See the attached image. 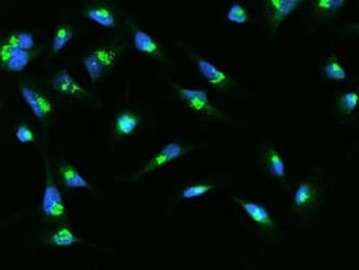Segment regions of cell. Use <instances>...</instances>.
<instances>
[{
	"instance_id": "13",
	"label": "cell",
	"mask_w": 359,
	"mask_h": 270,
	"mask_svg": "<svg viewBox=\"0 0 359 270\" xmlns=\"http://www.w3.org/2000/svg\"><path fill=\"white\" fill-rule=\"evenodd\" d=\"M84 16L104 28L113 29L117 26L115 10L105 3H94L84 10Z\"/></svg>"
},
{
	"instance_id": "5",
	"label": "cell",
	"mask_w": 359,
	"mask_h": 270,
	"mask_svg": "<svg viewBox=\"0 0 359 270\" xmlns=\"http://www.w3.org/2000/svg\"><path fill=\"white\" fill-rule=\"evenodd\" d=\"M190 150H191L190 146H183V144H180V142L166 144V146L161 148V151L155 157H153L150 160V163H147L133 177V180H135L137 177H141L144 174H147L150 171H154V170H157L159 167H163V166L171 163V161H174V160H177L180 157H183Z\"/></svg>"
},
{
	"instance_id": "24",
	"label": "cell",
	"mask_w": 359,
	"mask_h": 270,
	"mask_svg": "<svg viewBox=\"0 0 359 270\" xmlns=\"http://www.w3.org/2000/svg\"><path fill=\"white\" fill-rule=\"evenodd\" d=\"M358 104V94L356 93H347L339 98V110L345 115H351Z\"/></svg>"
},
{
	"instance_id": "7",
	"label": "cell",
	"mask_w": 359,
	"mask_h": 270,
	"mask_svg": "<svg viewBox=\"0 0 359 270\" xmlns=\"http://www.w3.org/2000/svg\"><path fill=\"white\" fill-rule=\"evenodd\" d=\"M194 61H195L197 69L200 70L202 77L214 88L222 89V91H227V89L235 86V81H233V78L230 75H227L226 72L220 70L219 68H215L211 62H208L200 57H197V55L194 57Z\"/></svg>"
},
{
	"instance_id": "18",
	"label": "cell",
	"mask_w": 359,
	"mask_h": 270,
	"mask_svg": "<svg viewBox=\"0 0 359 270\" xmlns=\"http://www.w3.org/2000/svg\"><path fill=\"white\" fill-rule=\"evenodd\" d=\"M345 5V0H316L312 3L313 13L320 19H329V17L342 10Z\"/></svg>"
},
{
	"instance_id": "22",
	"label": "cell",
	"mask_w": 359,
	"mask_h": 270,
	"mask_svg": "<svg viewBox=\"0 0 359 270\" xmlns=\"http://www.w3.org/2000/svg\"><path fill=\"white\" fill-rule=\"evenodd\" d=\"M217 189L215 184H195V186H190L187 189H184L182 191V199L188 200V199H195V197H202L207 193H210L211 190Z\"/></svg>"
},
{
	"instance_id": "12",
	"label": "cell",
	"mask_w": 359,
	"mask_h": 270,
	"mask_svg": "<svg viewBox=\"0 0 359 270\" xmlns=\"http://www.w3.org/2000/svg\"><path fill=\"white\" fill-rule=\"evenodd\" d=\"M58 178L64 187L66 189H86L93 190L91 184L86 182V178L74 167L68 164L66 161H61L58 164Z\"/></svg>"
},
{
	"instance_id": "8",
	"label": "cell",
	"mask_w": 359,
	"mask_h": 270,
	"mask_svg": "<svg viewBox=\"0 0 359 270\" xmlns=\"http://www.w3.org/2000/svg\"><path fill=\"white\" fill-rule=\"evenodd\" d=\"M233 200H235L244 210V213L249 215V218L253 220L262 230L273 231L276 229L271 213H269V210L266 207H263L262 204L247 202V200L239 199V197H235Z\"/></svg>"
},
{
	"instance_id": "11",
	"label": "cell",
	"mask_w": 359,
	"mask_h": 270,
	"mask_svg": "<svg viewBox=\"0 0 359 270\" xmlns=\"http://www.w3.org/2000/svg\"><path fill=\"white\" fill-rule=\"evenodd\" d=\"M319 199V187L315 182H304L298 186L293 194V209L299 213L313 209Z\"/></svg>"
},
{
	"instance_id": "16",
	"label": "cell",
	"mask_w": 359,
	"mask_h": 270,
	"mask_svg": "<svg viewBox=\"0 0 359 270\" xmlns=\"http://www.w3.org/2000/svg\"><path fill=\"white\" fill-rule=\"evenodd\" d=\"M43 243L55 247H69L72 244L82 243V240L77 235H74V233H72L66 226H62L49 233V235H46Z\"/></svg>"
},
{
	"instance_id": "3",
	"label": "cell",
	"mask_w": 359,
	"mask_h": 270,
	"mask_svg": "<svg viewBox=\"0 0 359 270\" xmlns=\"http://www.w3.org/2000/svg\"><path fill=\"white\" fill-rule=\"evenodd\" d=\"M175 91L180 99L184 101L191 111L207 117L223 118V115L210 104L207 91H203V89H188L182 86H175Z\"/></svg>"
},
{
	"instance_id": "6",
	"label": "cell",
	"mask_w": 359,
	"mask_h": 270,
	"mask_svg": "<svg viewBox=\"0 0 359 270\" xmlns=\"http://www.w3.org/2000/svg\"><path fill=\"white\" fill-rule=\"evenodd\" d=\"M21 95L25 99V102L29 105L33 115L41 122H45L53 110L52 102L28 84L21 85Z\"/></svg>"
},
{
	"instance_id": "19",
	"label": "cell",
	"mask_w": 359,
	"mask_h": 270,
	"mask_svg": "<svg viewBox=\"0 0 359 270\" xmlns=\"http://www.w3.org/2000/svg\"><path fill=\"white\" fill-rule=\"evenodd\" d=\"M5 44L14 49L32 52V49L35 48V38L30 32H19L9 36V38L5 41Z\"/></svg>"
},
{
	"instance_id": "1",
	"label": "cell",
	"mask_w": 359,
	"mask_h": 270,
	"mask_svg": "<svg viewBox=\"0 0 359 270\" xmlns=\"http://www.w3.org/2000/svg\"><path fill=\"white\" fill-rule=\"evenodd\" d=\"M42 215L48 222L65 223L68 220V213H66V206L64 202L62 193L59 187L55 184V182H53V177L48 164H46V186L43 190V199H42Z\"/></svg>"
},
{
	"instance_id": "14",
	"label": "cell",
	"mask_w": 359,
	"mask_h": 270,
	"mask_svg": "<svg viewBox=\"0 0 359 270\" xmlns=\"http://www.w3.org/2000/svg\"><path fill=\"white\" fill-rule=\"evenodd\" d=\"M52 88L57 93L66 97H86L88 93L82 86H79L75 79L69 75L68 70H61L52 79Z\"/></svg>"
},
{
	"instance_id": "9",
	"label": "cell",
	"mask_w": 359,
	"mask_h": 270,
	"mask_svg": "<svg viewBox=\"0 0 359 270\" xmlns=\"http://www.w3.org/2000/svg\"><path fill=\"white\" fill-rule=\"evenodd\" d=\"M133 28V45L134 48L141 52V53H146V55L161 61L164 58L163 55V49H161L159 44L153 38L151 35H148L146 30H142L139 26L137 25H131Z\"/></svg>"
},
{
	"instance_id": "2",
	"label": "cell",
	"mask_w": 359,
	"mask_h": 270,
	"mask_svg": "<svg viewBox=\"0 0 359 270\" xmlns=\"http://www.w3.org/2000/svg\"><path fill=\"white\" fill-rule=\"evenodd\" d=\"M118 57H119V52L114 49H106V48H98L89 52L84 58V66L91 81L94 84L101 81L106 74V70L115 64Z\"/></svg>"
},
{
	"instance_id": "17",
	"label": "cell",
	"mask_w": 359,
	"mask_h": 270,
	"mask_svg": "<svg viewBox=\"0 0 359 270\" xmlns=\"http://www.w3.org/2000/svg\"><path fill=\"white\" fill-rule=\"evenodd\" d=\"M263 166L275 178H284V175H286L284 161L282 160L279 153L275 150V147L269 146V147L264 148V151H263Z\"/></svg>"
},
{
	"instance_id": "23",
	"label": "cell",
	"mask_w": 359,
	"mask_h": 270,
	"mask_svg": "<svg viewBox=\"0 0 359 270\" xmlns=\"http://www.w3.org/2000/svg\"><path fill=\"white\" fill-rule=\"evenodd\" d=\"M227 21L231 23H239V25L246 23L249 21L247 10L242 5L235 3L227 12Z\"/></svg>"
},
{
	"instance_id": "21",
	"label": "cell",
	"mask_w": 359,
	"mask_h": 270,
	"mask_svg": "<svg viewBox=\"0 0 359 270\" xmlns=\"http://www.w3.org/2000/svg\"><path fill=\"white\" fill-rule=\"evenodd\" d=\"M323 72H325V77L328 79H332V81L347 79V72H345L344 66L338 62V59L335 57H332L327 61L325 69H323Z\"/></svg>"
},
{
	"instance_id": "15",
	"label": "cell",
	"mask_w": 359,
	"mask_h": 270,
	"mask_svg": "<svg viewBox=\"0 0 359 270\" xmlns=\"http://www.w3.org/2000/svg\"><path fill=\"white\" fill-rule=\"evenodd\" d=\"M141 122H142L141 115L133 111H124L114 121V127H113L114 135L117 138L130 137L139 128Z\"/></svg>"
},
{
	"instance_id": "4",
	"label": "cell",
	"mask_w": 359,
	"mask_h": 270,
	"mask_svg": "<svg viewBox=\"0 0 359 270\" xmlns=\"http://www.w3.org/2000/svg\"><path fill=\"white\" fill-rule=\"evenodd\" d=\"M300 5V0H267L264 3V19L267 26L272 32H276L286 17Z\"/></svg>"
},
{
	"instance_id": "10",
	"label": "cell",
	"mask_w": 359,
	"mask_h": 270,
	"mask_svg": "<svg viewBox=\"0 0 359 270\" xmlns=\"http://www.w3.org/2000/svg\"><path fill=\"white\" fill-rule=\"evenodd\" d=\"M33 58L30 50L14 49L6 44L2 46V69L8 72H21L23 70Z\"/></svg>"
},
{
	"instance_id": "20",
	"label": "cell",
	"mask_w": 359,
	"mask_h": 270,
	"mask_svg": "<svg viewBox=\"0 0 359 270\" xmlns=\"http://www.w3.org/2000/svg\"><path fill=\"white\" fill-rule=\"evenodd\" d=\"M72 36H74V30H72L70 26L65 25V26H61L55 36H53V41H52V55H55V53L61 52L66 44L72 39Z\"/></svg>"
},
{
	"instance_id": "25",
	"label": "cell",
	"mask_w": 359,
	"mask_h": 270,
	"mask_svg": "<svg viewBox=\"0 0 359 270\" xmlns=\"http://www.w3.org/2000/svg\"><path fill=\"white\" fill-rule=\"evenodd\" d=\"M16 138L22 144H30L35 141V135L28 125H19V127H17Z\"/></svg>"
}]
</instances>
